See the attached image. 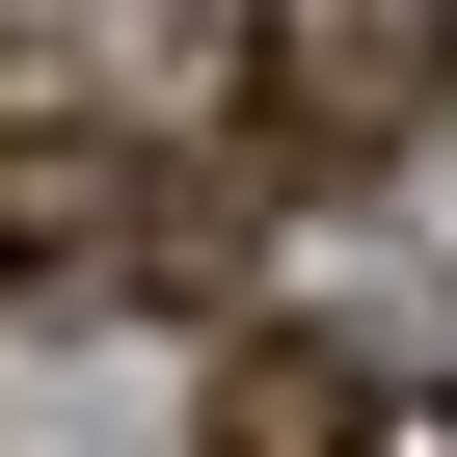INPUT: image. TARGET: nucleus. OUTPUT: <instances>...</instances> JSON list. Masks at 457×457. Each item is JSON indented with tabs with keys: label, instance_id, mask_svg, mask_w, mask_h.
Wrapping results in <instances>:
<instances>
[{
	"label": "nucleus",
	"instance_id": "nucleus-1",
	"mask_svg": "<svg viewBox=\"0 0 457 457\" xmlns=\"http://www.w3.org/2000/svg\"><path fill=\"white\" fill-rule=\"evenodd\" d=\"M350 403H377L350 350H296V323H243V350H215V430H188V457H350Z\"/></svg>",
	"mask_w": 457,
	"mask_h": 457
}]
</instances>
